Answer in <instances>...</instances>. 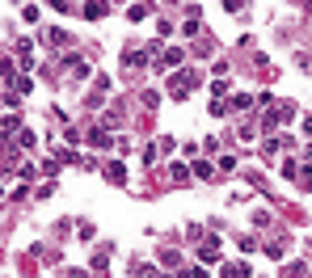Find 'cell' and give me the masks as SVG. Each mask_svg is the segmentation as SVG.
<instances>
[{
  "label": "cell",
  "mask_w": 312,
  "mask_h": 278,
  "mask_svg": "<svg viewBox=\"0 0 312 278\" xmlns=\"http://www.w3.org/2000/svg\"><path fill=\"white\" fill-rule=\"evenodd\" d=\"M106 177L118 186V181H127V169H123V164H110V169H106Z\"/></svg>",
  "instance_id": "cell-2"
},
{
  "label": "cell",
  "mask_w": 312,
  "mask_h": 278,
  "mask_svg": "<svg viewBox=\"0 0 312 278\" xmlns=\"http://www.w3.org/2000/svg\"><path fill=\"white\" fill-rule=\"evenodd\" d=\"M85 17H93V21L106 17V0H89V5H85Z\"/></svg>",
  "instance_id": "cell-1"
},
{
  "label": "cell",
  "mask_w": 312,
  "mask_h": 278,
  "mask_svg": "<svg viewBox=\"0 0 312 278\" xmlns=\"http://www.w3.org/2000/svg\"><path fill=\"white\" fill-rule=\"evenodd\" d=\"M46 42H51V46H68L72 38H68V34H64V30H51V34H46Z\"/></svg>",
  "instance_id": "cell-3"
},
{
  "label": "cell",
  "mask_w": 312,
  "mask_h": 278,
  "mask_svg": "<svg viewBox=\"0 0 312 278\" xmlns=\"http://www.w3.org/2000/svg\"><path fill=\"white\" fill-rule=\"evenodd\" d=\"M89 139H93V148H110V135H106V131H93Z\"/></svg>",
  "instance_id": "cell-4"
}]
</instances>
